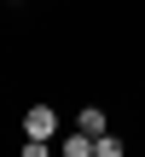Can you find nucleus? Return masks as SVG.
Instances as JSON below:
<instances>
[{
  "label": "nucleus",
  "mask_w": 145,
  "mask_h": 157,
  "mask_svg": "<svg viewBox=\"0 0 145 157\" xmlns=\"http://www.w3.org/2000/svg\"><path fill=\"white\" fill-rule=\"evenodd\" d=\"M23 134H29V140H52V134H58V111H52V105H29V111H23Z\"/></svg>",
  "instance_id": "nucleus-1"
},
{
  "label": "nucleus",
  "mask_w": 145,
  "mask_h": 157,
  "mask_svg": "<svg viewBox=\"0 0 145 157\" xmlns=\"http://www.w3.org/2000/svg\"><path fill=\"white\" fill-rule=\"evenodd\" d=\"M76 128H87V134L99 140V134L110 128V117H105V105H81V117H76Z\"/></svg>",
  "instance_id": "nucleus-2"
},
{
  "label": "nucleus",
  "mask_w": 145,
  "mask_h": 157,
  "mask_svg": "<svg viewBox=\"0 0 145 157\" xmlns=\"http://www.w3.org/2000/svg\"><path fill=\"white\" fill-rule=\"evenodd\" d=\"M64 157H93V134H87V128H76V134L64 140Z\"/></svg>",
  "instance_id": "nucleus-3"
},
{
  "label": "nucleus",
  "mask_w": 145,
  "mask_h": 157,
  "mask_svg": "<svg viewBox=\"0 0 145 157\" xmlns=\"http://www.w3.org/2000/svg\"><path fill=\"white\" fill-rule=\"evenodd\" d=\"M122 151H128V146H122V140H116L110 128H105V134L93 140V157H122Z\"/></svg>",
  "instance_id": "nucleus-4"
},
{
  "label": "nucleus",
  "mask_w": 145,
  "mask_h": 157,
  "mask_svg": "<svg viewBox=\"0 0 145 157\" xmlns=\"http://www.w3.org/2000/svg\"><path fill=\"white\" fill-rule=\"evenodd\" d=\"M76 6H81V0H76Z\"/></svg>",
  "instance_id": "nucleus-5"
},
{
  "label": "nucleus",
  "mask_w": 145,
  "mask_h": 157,
  "mask_svg": "<svg viewBox=\"0 0 145 157\" xmlns=\"http://www.w3.org/2000/svg\"><path fill=\"white\" fill-rule=\"evenodd\" d=\"M0 6H6V0H0Z\"/></svg>",
  "instance_id": "nucleus-6"
}]
</instances>
